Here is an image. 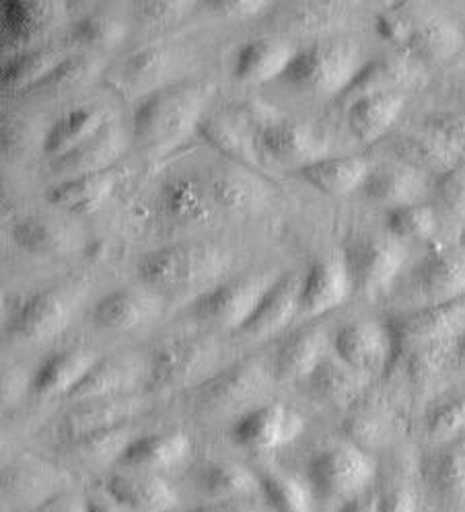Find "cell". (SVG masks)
I'll list each match as a JSON object with an SVG mask.
<instances>
[{
  "instance_id": "39",
  "label": "cell",
  "mask_w": 465,
  "mask_h": 512,
  "mask_svg": "<svg viewBox=\"0 0 465 512\" xmlns=\"http://www.w3.org/2000/svg\"><path fill=\"white\" fill-rule=\"evenodd\" d=\"M463 44V35L449 21H428L418 25L404 44V50L424 62H445Z\"/></svg>"
},
{
  "instance_id": "40",
  "label": "cell",
  "mask_w": 465,
  "mask_h": 512,
  "mask_svg": "<svg viewBox=\"0 0 465 512\" xmlns=\"http://www.w3.org/2000/svg\"><path fill=\"white\" fill-rule=\"evenodd\" d=\"M62 60L64 56L54 50H23L7 60L0 79H3V85L7 89L29 91L38 87Z\"/></svg>"
},
{
  "instance_id": "34",
  "label": "cell",
  "mask_w": 465,
  "mask_h": 512,
  "mask_svg": "<svg viewBox=\"0 0 465 512\" xmlns=\"http://www.w3.org/2000/svg\"><path fill=\"white\" fill-rule=\"evenodd\" d=\"M422 478L443 498L465 496V438L453 441L424 457Z\"/></svg>"
},
{
  "instance_id": "18",
  "label": "cell",
  "mask_w": 465,
  "mask_h": 512,
  "mask_svg": "<svg viewBox=\"0 0 465 512\" xmlns=\"http://www.w3.org/2000/svg\"><path fill=\"white\" fill-rule=\"evenodd\" d=\"M105 492L124 510L132 512H167L177 506L175 490L147 471L112 475L105 482Z\"/></svg>"
},
{
  "instance_id": "52",
  "label": "cell",
  "mask_w": 465,
  "mask_h": 512,
  "mask_svg": "<svg viewBox=\"0 0 465 512\" xmlns=\"http://www.w3.org/2000/svg\"><path fill=\"white\" fill-rule=\"evenodd\" d=\"M348 428H350V436L356 441L354 445L363 449V445H373L381 441L387 432V422L379 412L363 410L350 420Z\"/></svg>"
},
{
  "instance_id": "41",
  "label": "cell",
  "mask_w": 465,
  "mask_h": 512,
  "mask_svg": "<svg viewBox=\"0 0 465 512\" xmlns=\"http://www.w3.org/2000/svg\"><path fill=\"white\" fill-rule=\"evenodd\" d=\"M412 81V68L404 60H377L365 64L359 75L352 81V85L342 93L352 101L373 95V93H389L400 91V87Z\"/></svg>"
},
{
  "instance_id": "33",
  "label": "cell",
  "mask_w": 465,
  "mask_h": 512,
  "mask_svg": "<svg viewBox=\"0 0 465 512\" xmlns=\"http://www.w3.org/2000/svg\"><path fill=\"white\" fill-rule=\"evenodd\" d=\"M136 367L132 360L126 358H105L97 360L95 367L85 375V379L68 393V399L97 401V399H114L126 393L136 383Z\"/></svg>"
},
{
  "instance_id": "14",
  "label": "cell",
  "mask_w": 465,
  "mask_h": 512,
  "mask_svg": "<svg viewBox=\"0 0 465 512\" xmlns=\"http://www.w3.org/2000/svg\"><path fill=\"white\" fill-rule=\"evenodd\" d=\"M301 286V274H286L276 278L252 317L239 329V334L252 340H264L278 332H284L293 323V319L299 317Z\"/></svg>"
},
{
  "instance_id": "32",
  "label": "cell",
  "mask_w": 465,
  "mask_h": 512,
  "mask_svg": "<svg viewBox=\"0 0 465 512\" xmlns=\"http://www.w3.org/2000/svg\"><path fill=\"white\" fill-rule=\"evenodd\" d=\"M208 192L214 204L229 212H249L264 204L266 190L262 181L245 171V167H227L214 171L208 184Z\"/></svg>"
},
{
  "instance_id": "45",
  "label": "cell",
  "mask_w": 465,
  "mask_h": 512,
  "mask_svg": "<svg viewBox=\"0 0 465 512\" xmlns=\"http://www.w3.org/2000/svg\"><path fill=\"white\" fill-rule=\"evenodd\" d=\"M126 33L124 23L110 15H87L70 29V42L85 48H107L118 44Z\"/></svg>"
},
{
  "instance_id": "35",
  "label": "cell",
  "mask_w": 465,
  "mask_h": 512,
  "mask_svg": "<svg viewBox=\"0 0 465 512\" xmlns=\"http://www.w3.org/2000/svg\"><path fill=\"white\" fill-rule=\"evenodd\" d=\"M198 128L214 149L221 151L239 167L254 169L260 165L258 144L241 124L223 116H208Z\"/></svg>"
},
{
  "instance_id": "55",
  "label": "cell",
  "mask_w": 465,
  "mask_h": 512,
  "mask_svg": "<svg viewBox=\"0 0 465 512\" xmlns=\"http://www.w3.org/2000/svg\"><path fill=\"white\" fill-rule=\"evenodd\" d=\"M416 25L408 21V15L402 11H391L377 19V33L383 40L404 46L406 40L412 35Z\"/></svg>"
},
{
  "instance_id": "38",
  "label": "cell",
  "mask_w": 465,
  "mask_h": 512,
  "mask_svg": "<svg viewBox=\"0 0 465 512\" xmlns=\"http://www.w3.org/2000/svg\"><path fill=\"white\" fill-rule=\"evenodd\" d=\"M161 206L177 223H202L210 214V200L204 188L188 175L167 181L161 192Z\"/></svg>"
},
{
  "instance_id": "20",
  "label": "cell",
  "mask_w": 465,
  "mask_h": 512,
  "mask_svg": "<svg viewBox=\"0 0 465 512\" xmlns=\"http://www.w3.org/2000/svg\"><path fill=\"white\" fill-rule=\"evenodd\" d=\"M118 184L114 169L89 173L81 177H70L52 186L46 194V200L70 214L87 216L97 212L107 200L112 198Z\"/></svg>"
},
{
  "instance_id": "51",
  "label": "cell",
  "mask_w": 465,
  "mask_h": 512,
  "mask_svg": "<svg viewBox=\"0 0 465 512\" xmlns=\"http://www.w3.org/2000/svg\"><path fill=\"white\" fill-rule=\"evenodd\" d=\"M437 198L447 212H451L457 218H465V165L463 163L441 177L437 186Z\"/></svg>"
},
{
  "instance_id": "53",
  "label": "cell",
  "mask_w": 465,
  "mask_h": 512,
  "mask_svg": "<svg viewBox=\"0 0 465 512\" xmlns=\"http://www.w3.org/2000/svg\"><path fill=\"white\" fill-rule=\"evenodd\" d=\"M192 11L190 3H182V0H177V3H151V0H145V3H138L134 7L136 17H140V21L151 23V25H169L180 21L184 15H188Z\"/></svg>"
},
{
  "instance_id": "7",
  "label": "cell",
  "mask_w": 465,
  "mask_h": 512,
  "mask_svg": "<svg viewBox=\"0 0 465 512\" xmlns=\"http://www.w3.org/2000/svg\"><path fill=\"white\" fill-rule=\"evenodd\" d=\"M387 325L393 338V350H396V358H393L396 364L418 348L455 342L465 332V299L412 309L389 319Z\"/></svg>"
},
{
  "instance_id": "36",
  "label": "cell",
  "mask_w": 465,
  "mask_h": 512,
  "mask_svg": "<svg viewBox=\"0 0 465 512\" xmlns=\"http://www.w3.org/2000/svg\"><path fill=\"white\" fill-rule=\"evenodd\" d=\"M136 412V406L130 399H97L87 401L81 410L73 412L66 420L68 434L79 441V438L126 426V420Z\"/></svg>"
},
{
  "instance_id": "13",
  "label": "cell",
  "mask_w": 465,
  "mask_h": 512,
  "mask_svg": "<svg viewBox=\"0 0 465 512\" xmlns=\"http://www.w3.org/2000/svg\"><path fill=\"white\" fill-rule=\"evenodd\" d=\"M70 301L60 290H44L29 297L13 315L9 323V336L35 344L60 336L70 323Z\"/></svg>"
},
{
  "instance_id": "6",
  "label": "cell",
  "mask_w": 465,
  "mask_h": 512,
  "mask_svg": "<svg viewBox=\"0 0 465 512\" xmlns=\"http://www.w3.org/2000/svg\"><path fill=\"white\" fill-rule=\"evenodd\" d=\"M375 461L369 453L354 443L336 445L317 453L307 469L311 492L326 500H352L363 496L375 480Z\"/></svg>"
},
{
  "instance_id": "31",
  "label": "cell",
  "mask_w": 465,
  "mask_h": 512,
  "mask_svg": "<svg viewBox=\"0 0 465 512\" xmlns=\"http://www.w3.org/2000/svg\"><path fill=\"white\" fill-rule=\"evenodd\" d=\"M0 15H3L5 40L11 44H29L64 17V5L35 3V0H29V3H5Z\"/></svg>"
},
{
  "instance_id": "15",
  "label": "cell",
  "mask_w": 465,
  "mask_h": 512,
  "mask_svg": "<svg viewBox=\"0 0 465 512\" xmlns=\"http://www.w3.org/2000/svg\"><path fill=\"white\" fill-rule=\"evenodd\" d=\"M352 297V282L344 258H321L303 276L299 317H319Z\"/></svg>"
},
{
  "instance_id": "12",
  "label": "cell",
  "mask_w": 465,
  "mask_h": 512,
  "mask_svg": "<svg viewBox=\"0 0 465 512\" xmlns=\"http://www.w3.org/2000/svg\"><path fill=\"white\" fill-rule=\"evenodd\" d=\"M334 352L352 369L369 377L383 375L393 367V338L387 321L363 319L344 325L334 338Z\"/></svg>"
},
{
  "instance_id": "22",
  "label": "cell",
  "mask_w": 465,
  "mask_h": 512,
  "mask_svg": "<svg viewBox=\"0 0 465 512\" xmlns=\"http://www.w3.org/2000/svg\"><path fill=\"white\" fill-rule=\"evenodd\" d=\"M428 192L426 175L408 165H387L373 169L363 186V194L377 204L391 208L420 204Z\"/></svg>"
},
{
  "instance_id": "56",
  "label": "cell",
  "mask_w": 465,
  "mask_h": 512,
  "mask_svg": "<svg viewBox=\"0 0 465 512\" xmlns=\"http://www.w3.org/2000/svg\"><path fill=\"white\" fill-rule=\"evenodd\" d=\"M268 7L270 5L264 3V0H221V3L217 0V3H212V9L219 15L227 19H239V21L258 17L264 11H268Z\"/></svg>"
},
{
  "instance_id": "54",
  "label": "cell",
  "mask_w": 465,
  "mask_h": 512,
  "mask_svg": "<svg viewBox=\"0 0 465 512\" xmlns=\"http://www.w3.org/2000/svg\"><path fill=\"white\" fill-rule=\"evenodd\" d=\"M426 130L461 149L465 144V112H447L433 116L426 122Z\"/></svg>"
},
{
  "instance_id": "30",
  "label": "cell",
  "mask_w": 465,
  "mask_h": 512,
  "mask_svg": "<svg viewBox=\"0 0 465 512\" xmlns=\"http://www.w3.org/2000/svg\"><path fill=\"white\" fill-rule=\"evenodd\" d=\"M107 126V116L99 107H75L60 116L46 132L44 153L48 157L60 159L75 151L77 146L93 138Z\"/></svg>"
},
{
  "instance_id": "60",
  "label": "cell",
  "mask_w": 465,
  "mask_h": 512,
  "mask_svg": "<svg viewBox=\"0 0 465 512\" xmlns=\"http://www.w3.org/2000/svg\"><path fill=\"white\" fill-rule=\"evenodd\" d=\"M338 512H377V496H356L344 502Z\"/></svg>"
},
{
  "instance_id": "37",
  "label": "cell",
  "mask_w": 465,
  "mask_h": 512,
  "mask_svg": "<svg viewBox=\"0 0 465 512\" xmlns=\"http://www.w3.org/2000/svg\"><path fill=\"white\" fill-rule=\"evenodd\" d=\"M198 486L217 500L245 498L260 490L258 478L245 467L229 461H210L198 471Z\"/></svg>"
},
{
  "instance_id": "27",
  "label": "cell",
  "mask_w": 465,
  "mask_h": 512,
  "mask_svg": "<svg viewBox=\"0 0 465 512\" xmlns=\"http://www.w3.org/2000/svg\"><path fill=\"white\" fill-rule=\"evenodd\" d=\"M122 149H124V142L120 138V132L114 126L107 124L93 138L77 146L75 151H70L60 159H54L52 169L60 175H66L68 179L107 171L112 169V165L118 161V157L122 155Z\"/></svg>"
},
{
  "instance_id": "8",
  "label": "cell",
  "mask_w": 465,
  "mask_h": 512,
  "mask_svg": "<svg viewBox=\"0 0 465 512\" xmlns=\"http://www.w3.org/2000/svg\"><path fill=\"white\" fill-rule=\"evenodd\" d=\"M274 280L276 278L270 274H252L233 282H223L204 292L196 301L194 311L200 319L212 325L239 332L245 321L252 317Z\"/></svg>"
},
{
  "instance_id": "50",
  "label": "cell",
  "mask_w": 465,
  "mask_h": 512,
  "mask_svg": "<svg viewBox=\"0 0 465 512\" xmlns=\"http://www.w3.org/2000/svg\"><path fill=\"white\" fill-rule=\"evenodd\" d=\"M89 68H91V60L85 58V56L64 58L33 91H64V89H70V87L81 83L87 77Z\"/></svg>"
},
{
  "instance_id": "42",
  "label": "cell",
  "mask_w": 465,
  "mask_h": 512,
  "mask_svg": "<svg viewBox=\"0 0 465 512\" xmlns=\"http://www.w3.org/2000/svg\"><path fill=\"white\" fill-rule=\"evenodd\" d=\"M260 492L272 512H311V488L278 471L258 475Z\"/></svg>"
},
{
  "instance_id": "10",
  "label": "cell",
  "mask_w": 465,
  "mask_h": 512,
  "mask_svg": "<svg viewBox=\"0 0 465 512\" xmlns=\"http://www.w3.org/2000/svg\"><path fill=\"white\" fill-rule=\"evenodd\" d=\"M270 385V375L260 362L235 364L196 389V404L210 414L237 412L260 399Z\"/></svg>"
},
{
  "instance_id": "44",
  "label": "cell",
  "mask_w": 465,
  "mask_h": 512,
  "mask_svg": "<svg viewBox=\"0 0 465 512\" xmlns=\"http://www.w3.org/2000/svg\"><path fill=\"white\" fill-rule=\"evenodd\" d=\"M11 235L19 249L33 255L62 253L66 251V245H68V235L64 229L46 221V218H35V216L19 221L13 227Z\"/></svg>"
},
{
  "instance_id": "46",
  "label": "cell",
  "mask_w": 465,
  "mask_h": 512,
  "mask_svg": "<svg viewBox=\"0 0 465 512\" xmlns=\"http://www.w3.org/2000/svg\"><path fill=\"white\" fill-rule=\"evenodd\" d=\"M54 480L58 482V471L50 469L42 461H23L13 465L3 475V490L13 496H29L35 492L48 490Z\"/></svg>"
},
{
  "instance_id": "58",
  "label": "cell",
  "mask_w": 465,
  "mask_h": 512,
  "mask_svg": "<svg viewBox=\"0 0 465 512\" xmlns=\"http://www.w3.org/2000/svg\"><path fill=\"white\" fill-rule=\"evenodd\" d=\"M35 512H87V498L56 492L44 498Z\"/></svg>"
},
{
  "instance_id": "9",
  "label": "cell",
  "mask_w": 465,
  "mask_h": 512,
  "mask_svg": "<svg viewBox=\"0 0 465 512\" xmlns=\"http://www.w3.org/2000/svg\"><path fill=\"white\" fill-rule=\"evenodd\" d=\"M217 350L204 338H175L161 346L151 362L149 389L155 393H169L188 387L192 381L202 379Z\"/></svg>"
},
{
  "instance_id": "11",
  "label": "cell",
  "mask_w": 465,
  "mask_h": 512,
  "mask_svg": "<svg viewBox=\"0 0 465 512\" xmlns=\"http://www.w3.org/2000/svg\"><path fill=\"white\" fill-rule=\"evenodd\" d=\"M305 420L284 404H266L245 412L231 428L233 443L245 451L264 453L291 445L303 434Z\"/></svg>"
},
{
  "instance_id": "43",
  "label": "cell",
  "mask_w": 465,
  "mask_h": 512,
  "mask_svg": "<svg viewBox=\"0 0 465 512\" xmlns=\"http://www.w3.org/2000/svg\"><path fill=\"white\" fill-rule=\"evenodd\" d=\"M387 233L400 241H431L439 231V214L431 204H410L391 208Z\"/></svg>"
},
{
  "instance_id": "47",
  "label": "cell",
  "mask_w": 465,
  "mask_h": 512,
  "mask_svg": "<svg viewBox=\"0 0 465 512\" xmlns=\"http://www.w3.org/2000/svg\"><path fill=\"white\" fill-rule=\"evenodd\" d=\"M465 428V393L451 395L426 414V432L435 441H453Z\"/></svg>"
},
{
  "instance_id": "16",
  "label": "cell",
  "mask_w": 465,
  "mask_h": 512,
  "mask_svg": "<svg viewBox=\"0 0 465 512\" xmlns=\"http://www.w3.org/2000/svg\"><path fill=\"white\" fill-rule=\"evenodd\" d=\"M260 146L270 157L301 167L326 159V134L299 120H276L260 132Z\"/></svg>"
},
{
  "instance_id": "57",
  "label": "cell",
  "mask_w": 465,
  "mask_h": 512,
  "mask_svg": "<svg viewBox=\"0 0 465 512\" xmlns=\"http://www.w3.org/2000/svg\"><path fill=\"white\" fill-rule=\"evenodd\" d=\"M416 496L406 488H393L377 496V512H416Z\"/></svg>"
},
{
  "instance_id": "2",
  "label": "cell",
  "mask_w": 465,
  "mask_h": 512,
  "mask_svg": "<svg viewBox=\"0 0 465 512\" xmlns=\"http://www.w3.org/2000/svg\"><path fill=\"white\" fill-rule=\"evenodd\" d=\"M229 268L227 253L219 247L186 243L147 253L136 264V276L163 290H182L221 278Z\"/></svg>"
},
{
  "instance_id": "28",
  "label": "cell",
  "mask_w": 465,
  "mask_h": 512,
  "mask_svg": "<svg viewBox=\"0 0 465 512\" xmlns=\"http://www.w3.org/2000/svg\"><path fill=\"white\" fill-rule=\"evenodd\" d=\"M311 391L334 406H350L356 399L363 397L369 387L371 377L352 369L344 360L326 356L319 367L307 379Z\"/></svg>"
},
{
  "instance_id": "3",
  "label": "cell",
  "mask_w": 465,
  "mask_h": 512,
  "mask_svg": "<svg viewBox=\"0 0 465 512\" xmlns=\"http://www.w3.org/2000/svg\"><path fill=\"white\" fill-rule=\"evenodd\" d=\"M363 68L359 46L350 40H319L297 50L284 79L317 95L344 93Z\"/></svg>"
},
{
  "instance_id": "5",
  "label": "cell",
  "mask_w": 465,
  "mask_h": 512,
  "mask_svg": "<svg viewBox=\"0 0 465 512\" xmlns=\"http://www.w3.org/2000/svg\"><path fill=\"white\" fill-rule=\"evenodd\" d=\"M398 295L412 309L465 299V241L428 251L408 274Z\"/></svg>"
},
{
  "instance_id": "17",
  "label": "cell",
  "mask_w": 465,
  "mask_h": 512,
  "mask_svg": "<svg viewBox=\"0 0 465 512\" xmlns=\"http://www.w3.org/2000/svg\"><path fill=\"white\" fill-rule=\"evenodd\" d=\"M192 455V438L182 432H161L134 438L120 455V463L132 471H161L182 465Z\"/></svg>"
},
{
  "instance_id": "23",
  "label": "cell",
  "mask_w": 465,
  "mask_h": 512,
  "mask_svg": "<svg viewBox=\"0 0 465 512\" xmlns=\"http://www.w3.org/2000/svg\"><path fill=\"white\" fill-rule=\"evenodd\" d=\"M371 171L373 169L365 157L348 155L326 157L311 165H305L301 167V177L326 196L344 198L356 190H363Z\"/></svg>"
},
{
  "instance_id": "26",
  "label": "cell",
  "mask_w": 465,
  "mask_h": 512,
  "mask_svg": "<svg viewBox=\"0 0 465 512\" xmlns=\"http://www.w3.org/2000/svg\"><path fill=\"white\" fill-rule=\"evenodd\" d=\"M393 153L404 165L439 177L461 165V149L428 130L402 134L393 142Z\"/></svg>"
},
{
  "instance_id": "29",
  "label": "cell",
  "mask_w": 465,
  "mask_h": 512,
  "mask_svg": "<svg viewBox=\"0 0 465 512\" xmlns=\"http://www.w3.org/2000/svg\"><path fill=\"white\" fill-rule=\"evenodd\" d=\"M157 311L159 307L155 297L147 295V292L124 288L103 297L93 311V319L103 329L128 332V329H136L151 321Z\"/></svg>"
},
{
  "instance_id": "49",
  "label": "cell",
  "mask_w": 465,
  "mask_h": 512,
  "mask_svg": "<svg viewBox=\"0 0 465 512\" xmlns=\"http://www.w3.org/2000/svg\"><path fill=\"white\" fill-rule=\"evenodd\" d=\"M167 66V54L163 48H142L136 50L122 68V81L128 83V87L145 85L151 81H157Z\"/></svg>"
},
{
  "instance_id": "48",
  "label": "cell",
  "mask_w": 465,
  "mask_h": 512,
  "mask_svg": "<svg viewBox=\"0 0 465 512\" xmlns=\"http://www.w3.org/2000/svg\"><path fill=\"white\" fill-rule=\"evenodd\" d=\"M453 346H455V342L424 346V348H418V350L410 352L408 356H404L402 360L406 362L408 377L414 383H428L435 377H439L447 364L453 362Z\"/></svg>"
},
{
  "instance_id": "1",
  "label": "cell",
  "mask_w": 465,
  "mask_h": 512,
  "mask_svg": "<svg viewBox=\"0 0 465 512\" xmlns=\"http://www.w3.org/2000/svg\"><path fill=\"white\" fill-rule=\"evenodd\" d=\"M210 97L206 83H184L155 91L134 112V134L155 149H169L204 120Z\"/></svg>"
},
{
  "instance_id": "59",
  "label": "cell",
  "mask_w": 465,
  "mask_h": 512,
  "mask_svg": "<svg viewBox=\"0 0 465 512\" xmlns=\"http://www.w3.org/2000/svg\"><path fill=\"white\" fill-rule=\"evenodd\" d=\"M192 512H262V510L241 502V498H235V500H217L212 504L200 506Z\"/></svg>"
},
{
  "instance_id": "21",
  "label": "cell",
  "mask_w": 465,
  "mask_h": 512,
  "mask_svg": "<svg viewBox=\"0 0 465 512\" xmlns=\"http://www.w3.org/2000/svg\"><path fill=\"white\" fill-rule=\"evenodd\" d=\"M97 360V354L85 348L56 352L46 358L31 377V391L40 397H68V393L95 367Z\"/></svg>"
},
{
  "instance_id": "24",
  "label": "cell",
  "mask_w": 465,
  "mask_h": 512,
  "mask_svg": "<svg viewBox=\"0 0 465 512\" xmlns=\"http://www.w3.org/2000/svg\"><path fill=\"white\" fill-rule=\"evenodd\" d=\"M406 97L402 91L373 93L350 101L346 120L352 134L363 142H375L391 130L404 112Z\"/></svg>"
},
{
  "instance_id": "25",
  "label": "cell",
  "mask_w": 465,
  "mask_h": 512,
  "mask_svg": "<svg viewBox=\"0 0 465 512\" xmlns=\"http://www.w3.org/2000/svg\"><path fill=\"white\" fill-rule=\"evenodd\" d=\"M328 356V338L321 329H305L286 340L274 360L276 383L307 381L321 360Z\"/></svg>"
},
{
  "instance_id": "19",
  "label": "cell",
  "mask_w": 465,
  "mask_h": 512,
  "mask_svg": "<svg viewBox=\"0 0 465 512\" xmlns=\"http://www.w3.org/2000/svg\"><path fill=\"white\" fill-rule=\"evenodd\" d=\"M297 50L282 38H260L241 46L235 58V79L245 85H260L289 70Z\"/></svg>"
},
{
  "instance_id": "62",
  "label": "cell",
  "mask_w": 465,
  "mask_h": 512,
  "mask_svg": "<svg viewBox=\"0 0 465 512\" xmlns=\"http://www.w3.org/2000/svg\"><path fill=\"white\" fill-rule=\"evenodd\" d=\"M453 362L457 364L459 369L465 371V332L455 340V346H453Z\"/></svg>"
},
{
  "instance_id": "61",
  "label": "cell",
  "mask_w": 465,
  "mask_h": 512,
  "mask_svg": "<svg viewBox=\"0 0 465 512\" xmlns=\"http://www.w3.org/2000/svg\"><path fill=\"white\" fill-rule=\"evenodd\" d=\"M122 510L124 508L118 502L110 504L103 500H87V512H122Z\"/></svg>"
},
{
  "instance_id": "4",
  "label": "cell",
  "mask_w": 465,
  "mask_h": 512,
  "mask_svg": "<svg viewBox=\"0 0 465 512\" xmlns=\"http://www.w3.org/2000/svg\"><path fill=\"white\" fill-rule=\"evenodd\" d=\"M352 295L377 299L396 284L406 264V249L400 239L389 233L354 235L342 253Z\"/></svg>"
}]
</instances>
